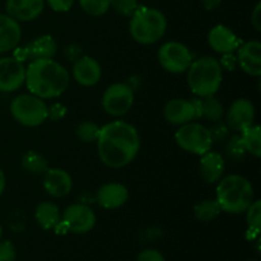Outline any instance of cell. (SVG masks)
<instances>
[{
    "label": "cell",
    "mask_w": 261,
    "mask_h": 261,
    "mask_svg": "<svg viewBox=\"0 0 261 261\" xmlns=\"http://www.w3.org/2000/svg\"><path fill=\"white\" fill-rule=\"evenodd\" d=\"M227 124L236 132H242L254 125L255 107L247 98H239L232 102L227 111Z\"/></svg>",
    "instance_id": "cell-13"
},
{
    "label": "cell",
    "mask_w": 261,
    "mask_h": 261,
    "mask_svg": "<svg viewBox=\"0 0 261 261\" xmlns=\"http://www.w3.org/2000/svg\"><path fill=\"white\" fill-rule=\"evenodd\" d=\"M163 116L170 124L184 125L195 120V111L190 99L173 98L166 103Z\"/></svg>",
    "instance_id": "cell-20"
},
{
    "label": "cell",
    "mask_w": 261,
    "mask_h": 261,
    "mask_svg": "<svg viewBox=\"0 0 261 261\" xmlns=\"http://www.w3.org/2000/svg\"><path fill=\"white\" fill-rule=\"evenodd\" d=\"M97 149L103 165L110 168H122L132 163L139 153V133L129 122L111 121L99 130Z\"/></svg>",
    "instance_id": "cell-1"
},
{
    "label": "cell",
    "mask_w": 261,
    "mask_h": 261,
    "mask_svg": "<svg viewBox=\"0 0 261 261\" xmlns=\"http://www.w3.org/2000/svg\"><path fill=\"white\" fill-rule=\"evenodd\" d=\"M175 140L178 147L191 154L203 155L213 145V133L199 122H188L181 125L176 132Z\"/></svg>",
    "instance_id": "cell-7"
},
{
    "label": "cell",
    "mask_w": 261,
    "mask_h": 261,
    "mask_svg": "<svg viewBox=\"0 0 261 261\" xmlns=\"http://www.w3.org/2000/svg\"><path fill=\"white\" fill-rule=\"evenodd\" d=\"M222 0H201V4L206 10H214L221 5Z\"/></svg>",
    "instance_id": "cell-40"
},
{
    "label": "cell",
    "mask_w": 261,
    "mask_h": 261,
    "mask_svg": "<svg viewBox=\"0 0 261 261\" xmlns=\"http://www.w3.org/2000/svg\"><path fill=\"white\" fill-rule=\"evenodd\" d=\"M219 64H221L222 69H226V70H234L237 66V59L236 56L233 55V53L223 54Z\"/></svg>",
    "instance_id": "cell-35"
},
{
    "label": "cell",
    "mask_w": 261,
    "mask_h": 261,
    "mask_svg": "<svg viewBox=\"0 0 261 261\" xmlns=\"http://www.w3.org/2000/svg\"><path fill=\"white\" fill-rule=\"evenodd\" d=\"M216 200L222 212L228 214L245 213L254 201V188L244 176L228 175L218 181Z\"/></svg>",
    "instance_id": "cell-3"
},
{
    "label": "cell",
    "mask_w": 261,
    "mask_h": 261,
    "mask_svg": "<svg viewBox=\"0 0 261 261\" xmlns=\"http://www.w3.org/2000/svg\"><path fill=\"white\" fill-rule=\"evenodd\" d=\"M56 50H58V45L53 36L42 35L31 41L24 47L15 51V58L19 59L20 61L28 60L30 63L42 60V59H53L55 56Z\"/></svg>",
    "instance_id": "cell-12"
},
{
    "label": "cell",
    "mask_w": 261,
    "mask_h": 261,
    "mask_svg": "<svg viewBox=\"0 0 261 261\" xmlns=\"http://www.w3.org/2000/svg\"><path fill=\"white\" fill-rule=\"evenodd\" d=\"M35 218L42 229H54L60 224V209L51 201H42L36 208Z\"/></svg>",
    "instance_id": "cell-23"
},
{
    "label": "cell",
    "mask_w": 261,
    "mask_h": 261,
    "mask_svg": "<svg viewBox=\"0 0 261 261\" xmlns=\"http://www.w3.org/2000/svg\"><path fill=\"white\" fill-rule=\"evenodd\" d=\"M158 61L166 71L181 74L188 71L193 63V54L184 43L170 41L163 43L158 50Z\"/></svg>",
    "instance_id": "cell-8"
},
{
    "label": "cell",
    "mask_w": 261,
    "mask_h": 261,
    "mask_svg": "<svg viewBox=\"0 0 261 261\" xmlns=\"http://www.w3.org/2000/svg\"><path fill=\"white\" fill-rule=\"evenodd\" d=\"M134 103V92L125 83H114L107 87L102 96V107L110 116L119 117L127 114Z\"/></svg>",
    "instance_id": "cell-9"
},
{
    "label": "cell",
    "mask_w": 261,
    "mask_h": 261,
    "mask_svg": "<svg viewBox=\"0 0 261 261\" xmlns=\"http://www.w3.org/2000/svg\"><path fill=\"white\" fill-rule=\"evenodd\" d=\"M97 203L103 209H117L129 199L126 186L119 182H109L102 185L96 194Z\"/></svg>",
    "instance_id": "cell-19"
},
{
    "label": "cell",
    "mask_w": 261,
    "mask_h": 261,
    "mask_svg": "<svg viewBox=\"0 0 261 261\" xmlns=\"http://www.w3.org/2000/svg\"><path fill=\"white\" fill-rule=\"evenodd\" d=\"M240 143L244 150L259 158L261 155V130L259 125H251L242 130Z\"/></svg>",
    "instance_id": "cell-24"
},
{
    "label": "cell",
    "mask_w": 261,
    "mask_h": 261,
    "mask_svg": "<svg viewBox=\"0 0 261 261\" xmlns=\"http://www.w3.org/2000/svg\"><path fill=\"white\" fill-rule=\"evenodd\" d=\"M237 65L251 76L261 75V43L247 41L237 48Z\"/></svg>",
    "instance_id": "cell-14"
},
{
    "label": "cell",
    "mask_w": 261,
    "mask_h": 261,
    "mask_svg": "<svg viewBox=\"0 0 261 261\" xmlns=\"http://www.w3.org/2000/svg\"><path fill=\"white\" fill-rule=\"evenodd\" d=\"M208 43L216 53L218 54H232L241 45L240 38L236 33L227 25L217 24L209 31Z\"/></svg>",
    "instance_id": "cell-17"
},
{
    "label": "cell",
    "mask_w": 261,
    "mask_h": 261,
    "mask_svg": "<svg viewBox=\"0 0 261 261\" xmlns=\"http://www.w3.org/2000/svg\"><path fill=\"white\" fill-rule=\"evenodd\" d=\"M101 126L93 121H83L76 126V137L84 143L97 142Z\"/></svg>",
    "instance_id": "cell-29"
},
{
    "label": "cell",
    "mask_w": 261,
    "mask_h": 261,
    "mask_svg": "<svg viewBox=\"0 0 261 261\" xmlns=\"http://www.w3.org/2000/svg\"><path fill=\"white\" fill-rule=\"evenodd\" d=\"M64 54H65L66 58L70 61H75L76 59H79L82 56V50L78 45H69L66 46L65 50H64Z\"/></svg>",
    "instance_id": "cell-37"
},
{
    "label": "cell",
    "mask_w": 261,
    "mask_h": 261,
    "mask_svg": "<svg viewBox=\"0 0 261 261\" xmlns=\"http://www.w3.org/2000/svg\"><path fill=\"white\" fill-rule=\"evenodd\" d=\"M226 168L224 158L222 157L221 153L218 152H209L204 153L200 158L199 163V171L200 176L205 182L216 184L222 178Z\"/></svg>",
    "instance_id": "cell-21"
},
{
    "label": "cell",
    "mask_w": 261,
    "mask_h": 261,
    "mask_svg": "<svg viewBox=\"0 0 261 261\" xmlns=\"http://www.w3.org/2000/svg\"><path fill=\"white\" fill-rule=\"evenodd\" d=\"M43 189L53 198H64L73 189V180L66 171L50 168L43 173Z\"/></svg>",
    "instance_id": "cell-18"
},
{
    "label": "cell",
    "mask_w": 261,
    "mask_h": 261,
    "mask_svg": "<svg viewBox=\"0 0 261 261\" xmlns=\"http://www.w3.org/2000/svg\"><path fill=\"white\" fill-rule=\"evenodd\" d=\"M251 24L256 31H261V3L255 5L251 13Z\"/></svg>",
    "instance_id": "cell-38"
},
{
    "label": "cell",
    "mask_w": 261,
    "mask_h": 261,
    "mask_svg": "<svg viewBox=\"0 0 261 261\" xmlns=\"http://www.w3.org/2000/svg\"><path fill=\"white\" fill-rule=\"evenodd\" d=\"M110 5L119 14L125 15V17H132L139 7V3H138V0H111Z\"/></svg>",
    "instance_id": "cell-31"
},
{
    "label": "cell",
    "mask_w": 261,
    "mask_h": 261,
    "mask_svg": "<svg viewBox=\"0 0 261 261\" xmlns=\"http://www.w3.org/2000/svg\"><path fill=\"white\" fill-rule=\"evenodd\" d=\"M0 261H15L14 245L10 241L0 242Z\"/></svg>",
    "instance_id": "cell-32"
},
{
    "label": "cell",
    "mask_w": 261,
    "mask_h": 261,
    "mask_svg": "<svg viewBox=\"0 0 261 261\" xmlns=\"http://www.w3.org/2000/svg\"><path fill=\"white\" fill-rule=\"evenodd\" d=\"M45 0H7L5 10L17 22H30L41 15Z\"/></svg>",
    "instance_id": "cell-16"
},
{
    "label": "cell",
    "mask_w": 261,
    "mask_h": 261,
    "mask_svg": "<svg viewBox=\"0 0 261 261\" xmlns=\"http://www.w3.org/2000/svg\"><path fill=\"white\" fill-rule=\"evenodd\" d=\"M5 184H7V181H5V175L4 172H3L2 168H0V196H2V194L4 193Z\"/></svg>",
    "instance_id": "cell-41"
},
{
    "label": "cell",
    "mask_w": 261,
    "mask_h": 261,
    "mask_svg": "<svg viewBox=\"0 0 261 261\" xmlns=\"http://www.w3.org/2000/svg\"><path fill=\"white\" fill-rule=\"evenodd\" d=\"M71 73L76 83L83 87H93L101 81L102 69L96 59L82 55L74 61Z\"/></svg>",
    "instance_id": "cell-15"
},
{
    "label": "cell",
    "mask_w": 261,
    "mask_h": 261,
    "mask_svg": "<svg viewBox=\"0 0 261 261\" xmlns=\"http://www.w3.org/2000/svg\"><path fill=\"white\" fill-rule=\"evenodd\" d=\"M245 212H246V222L250 231L255 232L257 234L260 232L261 226V201H252Z\"/></svg>",
    "instance_id": "cell-30"
},
{
    "label": "cell",
    "mask_w": 261,
    "mask_h": 261,
    "mask_svg": "<svg viewBox=\"0 0 261 261\" xmlns=\"http://www.w3.org/2000/svg\"><path fill=\"white\" fill-rule=\"evenodd\" d=\"M137 261H165V257L161 254L160 251L153 249L144 250L143 252H140L139 256H138Z\"/></svg>",
    "instance_id": "cell-34"
},
{
    "label": "cell",
    "mask_w": 261,
    "mask_h": 261,
    "mask_svg": "<svg viewBox=\"0 0 261 261\" xmlns=\"http://www.w3.org/2000/svg\"><path fill=\"white\" fill-rule=\"evenodd\" d=\"M2 234H3V229H2V226H0V240H2Z\"/></svg>",
    "instance_id": "cell-42"
},
{
    "label": "cell",
    "mask_w": 261,
    "mask_h": 261,
    "mask_svg": "<svg viewBox=\"0 0 261 261\" xmlns=\"http://www.w3.org/2000/svg\"><path fill=\"white\" fill-rule=\"evenodd\" d=\"M60 222L66 231L71 233L83 234L92 231L96 224V214L84 204H71L64 211Z\"/></svg>",
    "instance_id": "cell-10"
},
{
    "label": "cell",
    "mask_w": 261,
    "mask_h": 261,
    "mask_svg": "<svg viewBox=\"0 0 261 261\" xmlns=\"http://www.w3.org/2000/svg\"><path fill=\"white\" fill-rule=\"evenodd\" d=\"M22 37L19 22L8 14H0V54L14 50Z\"/></svg>",
    "instance_id": "cell-22"
},
{
    "label": "cell",
    "mask_w": 261,
    "mask_h": 261,
    "mask_svg": "<svg viewBox=\"0 0 261 261\" xmlns=\"http://www.w3.org/2000/svg\"><path fill=\"white\" fill-rule=\"evenodd\" d=\"M222 212L218 201L216 199H206L194 206V214L200 222H211L216 219Z\"/></svg>",
    "instance_id": "cell-26"
},
{
    "label": "cell",
    "mask_w": 261,
    "mask_h": 261,
    "mask_svg": "<svg viewBox=\"0 0 261 261\" xmlns=\"http://www.w3.org/2000/svg\"><path fill=\"white\" fill-rule=\"evenodd\" d=\"M22 167L25 172L32 175H43L48 170V162L42 154L30 150L23 155Z\"/></svg>",
    "instance_id": "cell-25"
},
{
    "label": "cell",
    "mask_w": 261,
    "mask_h": 261,
    "mask_svg": "<svg viewBox=\"0 0 261 261\" xmlns=\"http://www.w3.org/2000/svg\"><path fill=\"white\" fill-rule=\"evenodd\" d=\"M190 102L194 107V111H195V119L203 117V98L195 97V98H191Z\"/></svg>",
    "instance_id": "cell-39"
},
{
    "label": "cell",
    "mask_w": 261,
    "mask_h": 261,
    "mask_svg": "<svg viewBox=\"0 0 261 261\" xmlns=\"http://www.w3.org/2000/svg\"><path fill=\"white\" fill-rule=\"evenodd\" d=\"M223 81V69L216 58L203 56L188 69V84L198 97L214 96Z\"/></svg>",
    "instance_id": "cell-4"
},
{
    "label": "cell",
    "mask_w": 261,
    "mask_h": 261,
    "mask_svg": "<svg viewBox=\"0 0 261 261\" xmlns=\"http://www.w3.org/2000/svg\"><path fill=\"white\" fill-rule=\"evenodd\" d=\"M25 66L15 56L0 59V92L10 93L24 84Z\"/></svg>",
    "instance_id": "cell-11"
},
{
    "label": "cell",
    "mask_w": 261,
    "mask_h": 261,
    "mask_svg": "<svg viewBox=\"0 0 261 261\" xmlns=\"http://www.w3.org/2000/svg\"><path fill=\"white\" fill-rule=\"evenodd\" d=\"M167 19L161 10L139 5L130 17L129 32L133 40L142 45H152L165 36Z\"/></svg>",
    "instance_id": "cell-5"
},
{
    "label": "cell",
    "mask_w": 261,
    "mask_h": 261,
    "mask_svg": "<svg viewBox=\"0 0 261 261\" xmlns=\"http://www.w3.org/2000/svg\"><path fill=\"white\" fill-rule=\"evenodd\" d=\"M65 115H66V109L63 106V105L58 103V105H54V106L48 107L47 117H50L51 120H60V119H63Z\"/></svg>",
    "instance_id": "cell-36"
},
{
    "label": "cell",
    "mask_w": 261,
    "mask_h": 261,
    "mask_svg": "<svg viewBox=\"0 0 261 261\" xmlns=\"http://www.w3.org/2000/svg\"><path fill=\"white\" fill-rule=\"evenodd\" d=\"M10 114L23 126L36 127L48 119V107L45 99L35 94H19L10 102Z\"/></svg>",
    "instance_id": "cell-6"
},
{
    "label": "cell",
    "mask_w": 261,
    "mask_h": 261,
    "mask_svg": "<svg viewBox=\"0 0 261 261\" xmlns=\"http://www.w3.org/2000/svg\"><path fill=\"white\" fill-rule=\"evenodd\" d=\"M224 109L218 98L214 96L204 97L203 98V117L209 121H219L223 117Z\"/></svg>",
    "instance_id": "cell-27"
},
{
    "label": "cell",
    "mask_w": 261,
    "mask_h": 261,
    "mask_svg": "<svg viewBox=\"0 0 261 261\" xmlns=\"http://www.w3.org/2000/svg\"><path fill=\"white\" fill-rule=\"evenodd\" d=\"M30 93L42 99L60 97L68 89L70 74L54 59L31 61L25 69V81Z\"/></svg>",
    "instance_id": "cell-2"
},
{
    "label": "cell",
    "mask_w": 261,
    "mask_h": 261,
    "mask_svg": "<svg viewBox=\"0 0 261 261\" xmlns=\"http://www.w3.org/2000/svg\"><path fill=\"white\" fill-rule=\"evenodd\" d=\"M111 0H79V5L87 14L92 17H101L106 14L109 9Z\"/></svg>",
    "instance_id": "cell-28"
},
{
    "label": "cell",
    "mask_w": 261,
    "mask_h": 261,
    "mask_svg": "<svg viewBox=\"0 0 261 261\" xmlns=\"http://www.w3.org/2000/svg\"><path fill=\"white\" fill-rule=\"evenodd\" d=\"M47 4L54 12L64 13L70 10L74 4V0H47Z\"/></svg>",
    "instance_id": "cell-33"
}]
</instances>
